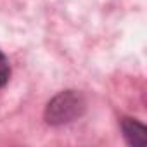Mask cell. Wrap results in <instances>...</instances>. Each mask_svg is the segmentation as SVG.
Instances as JSON below:
<instances>
[{
	"instance_id": "1",
	"label": "cell",
	"mask_w": 147,
	"mask_h": 147,
	"mask_svg": "<svg viewBox=\"0 0 147 147\" xmlns=\"http://www.w3.org/2000/svg\"><path fill=\"white\" fill-rule=\"evenodd\" d=\"M87 109L85 97L76 90H66L57 94L45 107V121L59 126L78 119Z\"/></svg>"
},
{
	"instance_id": "2",
	"label": "cell",
	"mask_w": 147,
	"mask_h": 147,
	"mask_svg": "<svg viewBox=\"0 0 147 147\" xmlns=\"http://www.w3.org/2000/svg\"><path fill=\"white\" fill-rule=\"evenodd\" d=\"M121 130H123V137L126 138V142L130 145L135 147H144L147 144V137H145V126L142 123H138L137 119L131 118H123L121 119Z\"/></svg>"
}]
</instances>
